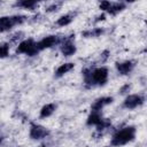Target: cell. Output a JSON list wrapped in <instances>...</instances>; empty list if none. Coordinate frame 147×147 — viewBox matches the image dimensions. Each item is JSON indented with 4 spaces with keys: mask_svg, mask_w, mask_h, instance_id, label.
I'll use <instances>...</instances> for the list:
<instances>
[{
    "mask_svg": "<svg viewBox=\"0 0 147 147\" xmlns=\"http://www.w3.org/2000/svg\"><path fill=\"white\" fill-rule=\"evenodd\" d=\"M63 5V2L62 1H56V2H53V3H51L49 6H47L46 7V11H48V13H53V11H57L60 8H61V6Z\"/></svg>",
    "mask_w": 147,
    "mask_h": 147,
    "instance_id": "cell-19",
    "label": "cell"
},
{
    "mask_svg": "<svg viewBox=\"0 0 147 147\" xmlns=\"http://www.w3.org/2000/svg\"><path fill=\"white\" fill-rule=\"evenodd\" d=\"M29 136L33 140H40V139H44V138H46V137L49 136V130L46 129L45 126L40 125V124L31 123Z\"/></svg>",
    "mask_w": 147,
    "mask_h": 147,
    "instance_id": "cell-6",
    "label": "cell"
},
{
    "mask_svg": "<svg viewBox=\"0 0 147 147\" xmlns=\"http://www.w3.org/2000/svg\"><path fill=\"white\" fill-rule=\"evenodd\" d=\"M22 36H23V32H16V33L13 36V40L15 41V40H17V39L22 38Z\"/></svg>",
    "mask_w": 147,
    "mask_h": 147,
    "instance_id": "cell-22",
    "label": "cell"
},
{
    "mask_svg": "<svg viewBox=\"0 0 147 147\" xmlns=\"http://www.w3.org/2000/svg\"><path fill=\"white\" fill-rule=\"evenodd\" d=\"M16 53L17 54H25L28 56H34V55H37L39 53L38 49H37V42L32 38L23 40L17 46Z\"/></svg>",
    "mask_w": 147,
    "mask_h": 147,
    "instance_id": "cell-5",
    "label": "cell"
},
{
    "mask_svg": "<svg viewBox=\"0 0 147 147\" xmlns=\"http://www.w3.org/2000/svg\"><path fill=\"white\" fill-rule=\"evenodd\" d=\"M102 33H103V29H101V28H93V29L83 31L82 36L85 37V38H96V37H100Z\"/></svg>",
    "mask_w": 147,
    "mask_h": 147,
    "instance_id": "cell-16",
    "label": "cell"
},
{
    "mask_svg": "<svg viewBox=\"0 0 147 147\" xmlns=\"http://www.w3.org/2000/svg\"><path fill=\"white\" fill-rule=\"evenodd\" d=\"M115 64H116V69H117L119 75H129L136 65L134 62L131 60H126L123 62H116Z\"/></svg>",
    "mask_w": 147,
    "mask_h": 147,
    "instance_id": "cell-11",
    "label": "cell"
},
{
    "mask_svg": "<svg viewBox=\"0 0 147 147\" xmlns=\"http://www.w3.org/2000/svg\"><path fill=\"white\" fill-rule=\"evenodd\" d=\"M74 67H75V64H74L72 62H67V63L61 64V65L56 69V71H55V77H56V78H60V77L64 76V75L68 74L70 70H72Z\"/></svg>",
    "mask_w": 147,
    "mask_h": 147,
    "instance_id": "cell-13",
    "label": "cell"
},
{
    "mask_svg": "<svg viewBox=\"0 0 147 147\" xmlns=\"http://www.w3.org/2000/svg\"><path fill=\"white\" fill-rule=\"evenodd\" d=\"M134 137H136V127L132 125L125 126L122 130H118L114 133L110 144H111V146L119 147V146L131 142L134 139Z\"/></svg>",
    "mask_w": 147,
    "mask_h": 147,
    "instance_id": "cell-2",
    "label": "cell"
},
{
    "mask_svg": "<svg viewBox=\"0 0 147 147\" xmlns=\"http://www.w3.org/2000/svg\"><path fill=\"white\" fill-rule=\"evenodd\" d=\"M86 124L87 125H94L96 126L98 131L105 130L110 125V121L107 118H103L101 115V111H91V114L88 115L87 119H86Z\"/></svg>",
    "mask_w": 147,
    "mask_h": 147,
    "instance_id": "cell-4",
    "label": "cell"
},
{
    "mask_svg": "<svg viewBox=\"0 0 147 147\" xmlns=\"http://www.w3.org/2000/svg\"><path fill=\"white\" fill-rule=\"evenodd\" d=\"M26 20L24 15H11V16H2L0 17V32L9 31L15 25L22 24Z\"/></svg>",
    "mask_w": 147,
    "mask_h": 147,
    "instance_id": "cell-3",
    "label": "cell"
},
{
    "mask_svg": "<svg viewBox=\"0 0 147 147\" xmlns=\"http://www.w3.org/2000/svg\"><path fill=\"white\" fill-rule=\"evenodd\" d=\"M114 101V99L111 96H102V98H98L91 106V111H101V109L108 105H110Z\"/></svg>",
    "mask_w": 147,
    "mask_h": 147,
    "instance_id": "cell-12",
    "label": "cell"
},
{
    "mask_svg": "<svg viewBox=\"0 0 147 147\" xmlns=\"http://www.w3.org/2000/svg\"><path fill=\"white\" fill-rule=\"evenodd\" d=\"M105 20V15L102 14V15H100V16H98V18L95 20V22H99V21H103Z\"/></svg>",
    "mask_w": 147,
    "mask_h": 147,
    "instance_id": "cell-23",
    "label": "cell"
},
{
    "mask_svg": "<svg viewBox=\"0 0 147 147\" xmlns=\"http://www.w3.org/2000/svg\"><path fill=\"white\" fill-rule=\"evenodd\" d=\"M9 55V44L2 42L0 44V59H5Z\"/></svg>",
    "mask_w": 147,
    "mask_h": 147,
    "instance_id": "cell-18",
    "label": "cell"
},
{
    "mask_svg": "<svg viewBox=\"0 0 147 147\" xmlns=\"http://www.w3.org/2000/svg\"><path fill=\"white\" fill-rule=\"evenodd\" d=\"M61 53L64 56H71L76 53V46L72 41V38H67L65 40H63V42L61 44Z\"/></svg>",
    "mask_w": 147,
    "mask_h": 147,
    "instance_id": "cell-10",
    "label": "cell"
},
{
    "mask_svg": "<svg viewBox=\"0 0 147 147\" xmlns=\"http://www.w3.org/2000/svg\"><path fill=\"white\" fill-rule=\"evenodd\" d=\"M75 15H76L75 13H68V14H65V15H62L60 18H57L56 24H57L59 26H65V25H69V24L74 21Z\"/></svg>",
    "mask_w": 147,
    "mask_h": 147,
    "instance_id": "cell-14",
    "label": "cell"
},
{
    "mask_svg": "<svg viewBox=\"0 0 147 147\" xmlns=\"http://www.w3.org/2000/svg\"><path fill=\"white\" fill-rule=\"evenodd\" d=\"M84 84L86 87L102 86L108 80V69L106 67L100 68H86L83 70Z\"/></svg>",
    "mask_w": 147,
    "mask_h": 147,
    "instance_id": "cell-1",
    "label": "cell"
},
{
    "mask_svg": "<svg viewBox=\"0 0 147 147\" xmlns=\"http://www.w3.org/2000/svg\"><path fill=\"white\" fill-rule=\"evenodd\" d=\"M56 109V105L55 103H47L41 109H40V117L41 118H46L49 117Z\"/></svg>",
    "mask_w": 147,
    "mask_h": 147,
    "instance_id": "cell-15",
    "label": "cell"
},
{
    "mask_svg": "<svg viewBox=\"0 0 147 147\" xmlns=\"http://www.w3.org/2000/svg\"><path fill=\"white\" fill-rule=\"evenodd\" d=\"M59 41L60 40H59L57 36H47L37 42V49H38V52H40V51H44L46 48H51L54 45L59 44Z\"/></svg>",
    "mask_w": 147,
    "mask_h": 147,
    "instance_id": "cell-9",
    "label": "cell"
},
{
    "mask_svg": "<svg viewBox=\"0 0 147 147\" xmlns=\"http://www.w3.org/2000/svg\"><path fill=\"white\" fill-rule=\"evenodd\" d=\"M145 99L142 95L140 94H131V95H127L123 102V107L126 108V109H134L139 106H141L144 103Z\"/></svg>",
    "mask_w": 147,
    "mask_h": 147,
    "instance_id": "cell-8",
    "label": "cell"
},
{
    "mask_svg": "<svg viewBox=\"0 0 147 147\" xmlns=\"http://www.w3.org/2000/svg\"><path fill=\"white\" fill-rule=\"evenodd\" d=\"M1 141H2V136L0 134V144H1Z\"/></svg>",
    "mask_w": 147,
    "mask_h": 147,
    "instance_id": "cell-24",
    "label": "cell"
},
{
    "mask_svg": "<svg viewBox=\"0 0 147 147\" xmlns=\"http://www.w3.org/2000/svg\"><path fill=\"white\" fill-rule=\"evenodd\" d=\"M129 90H130V85H129V84H126V85H124L123 87H121L119 92H121V94H124V93L129 92Z\"/></svg>",
    "mask_w": 147,
    "mask_h": 147,
    "instance_id": "cell-21",
    "label": "cell"
},
{
    "mask_svg": "<svg viewBox=\"0 0 147 147\" xmlns=\"http://www.w3.org/2000/svg\"><path fill=\"white\" fill-rule=\"evenodd\" d=\"M100 55H101V56H100L101 62H105V61L108 59V56H109V51H103V52H102Z\"/></svg>",
    "mask_w": 147,
    "mask_h": 147,
    "instance_id": "cell-20",
    "label": "cell"
},
{
    "mask_svg": "<svg viewBox=\"0 0 147 147\" xmlns=\"http://www.w3.org/2000/svg\"><path fill=\"white\" fill-rule=\"evenodd\" d=\"M40 147H46V146H45V145H41V146H40Z\"/></svg>",
    "mask_w": 147,
    "mask_h": 147,
    "instance_id": "cell-25",
    "label": "cell"
},
{
    "mask_svg": "<svg viewBox=\"0 0 147 147\" xmlns=\"http://www.w3.org/2000/svg\"><path fill=\"white\" fill-rule=\"evenodd\" d=\"M100 9L108 11L110 15H116L125 8L124 2H110V1H101L99 5Z\"/></svg>",
    "mask_w": 147,
    "mask_h": 147,
    "instance_id": "cell-7",
    "label": "cell"
},
{
    "mask_svg": "<svg viewBox=\"0 0 147 147\" xmlns=\"http://www.w3.org/2000/svg\"><path fill=\"white\" fill-rule=\"evenodd\" d=\"M15 6H16V7L24 8V9H30V10H32L34 7L38 6V2L34 1V0H21V1L15 2Z\"/></svg>",
    "mask_w": 147,
    "mask_h": 147,
    "instance_id": "cell-17",
    "label": "cell"
}]
</instances>
